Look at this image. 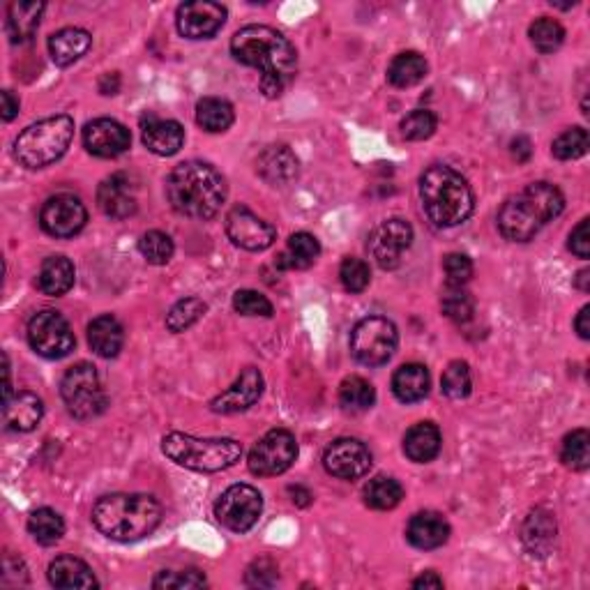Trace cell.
Here are the masks:
<instances>
[{
	"instance_id": "c3c4849f",
	"label": "cell",
	"mask_w": 590,
	"mask_h": 590,
	"mask_svg": "<svg viewBox=\"0 0 590 590\" xmlns=\"http://www.w3.org/2000/svg\"><path fill=\"white\" fill-rule=\"evenodd\" d=\"M233 309L242 316H263V319H270L272 312H275L266 295L252 289H242L233 295Z\"/></svg>"
},
{
	"instance_id": "f6af8a7d",
	"label": "cell",
	"mask_w": 590,
	"mask_h": 590,
	"mask_svg": "<svg viewBox=\"0 0 590 590\" xmlns=\"http://www.w3.org/2000/svg\"><path fill=\"white\" fill-rule=\"evenodd\" d=\"M443 392L448 395L450 399H466L471 395V369H468L466 362L455 360L450 362L448 369H445L443 374Z\"/></svg>"
},
{
	"instance_id": "680465c9",
	"label": "cell",
	"mask_w": 590,
	"mask_h": 590,
	"mask_svg": "<svg viewBox=\"0 0 590 590\" xmlns=\"http://www.w3.org/2000/svg\"><path fill=\"white\" fill-rule=\"evenodd\" d=\"M289 494L293 496L291 501L295 505H300V508H307V505L312 503V494H309L305 487H289Z\"/></svg>"
},
{
	"instance_id": "74e56055",
	"label": "cell",
	"mask_w": 590,
	"mask_h": 590,
	"mask_svg": "<svg viewBox=\"0 0 590 590\" xmlns=\"http://www.w3.org/2000/svg\"><path fill=\"white\" fill-rule=\"evenodd\" d=\"M404 487L395 478L378 475L365 487V503L372 510H392L402 503Z\"/></svg>"
},
{
	"instance_id": "f546056e",
	"label": "cell",
	"mask_w": 590,
	"mask_h": 590,
	"mask_svg": "<svg viewBox=\"0 0 590 590\" xmlns=\"http://www.w3.org/2000/svg\"><path fill=\"white\" fill-rule=\"evenodd\" d=\"M429 372L425 365H418V362H408L402 365L392 376V392L399 402L404 404H415L420 399L427 397L429 392Z\"/></svg>"
},
{
	"instance_id": "f1b7e54d",
	"label": "cell",
	"mask_w": 590,
	"mask_h": 590,
	"mask_svg": "<svg viewBox=\"0 0 590 590\" xmlns=\"http://www.w3.org/2000/svg\"><path fill=\"white\" fill-rule=\"evenodd\" d=\"M404 452L415 464H429L441 452V431L431 422H420L406 431Z\"/></svg>"
},
{
	"instance_id": "8fae6325",
	"label": "cell",
	"mask_w": 590,
	"mask_h": 590,
	"mask_svg": "<svg viewBox=\"0 0 590 590\" xmlns=\"http://www.w3.org/2000/svg\"><path fill=\"white\" fill-rule=\"evenodd\" d=\"M263 512V498L252 484H233L217 498L215 517L233 533L252 531Z\"/></svg>"
},
{
	"instance_id": "d6986e66",
	"label": "cell",
	"mask_w": 590,
	"mask_h": 590,
	"mask_svg": "<svg viewBox=\"0 0 590 590\" xmlns=\"http://www.w3.org/2000/svg\"><path fill=\"white\" fill-rule=\"evenodd\" d=\"M261 395H263V376L259 369L247 367L229 390H224L222 395H217L213 402H210V411L222 413V415L247 411V408H252L256 402H259Z\"/></svg>"
},
{
	"instance_id": "e575fe53",
	"label": "cell",
	"mask_w": 590,
	"mask_h": 590,
	"mask_svg": "<svg viewBox=\"0 0 590 590\" xmlns=\"http://www.w3.org/2000/svg\"><path fill=\"white\" fill-rule=\"evenodd\" d=\"M233 120H236V113H233V107L226 100H219V97H203V100L196 104V123L210 134L226 132L233 125Z\"/></svg>"
},
{
	"instance_id": "7a4b0ae2",
	"label": "cell",
	"mask_w": 590,
	"mask_h": 590,
	"mask_svg": "<svg viewBox=\"0 0 590 590\" xmlns=\"http://www.w3.org/2000/svg\"><path fill=\"white\" fill-rule=\"evenodd\" d=\"M166 196L178 215L213 219L226 201V183L215 166L206 162H183L166 180Z\"/></svg>"
},
{
	"instance_id": "1f68e13d",
	"label": "cell",
	"mask_w": 590,
	"mask_h": 590,
	"mask_svg": "<svg viewBox=\"0 0 590 590\" xmlns=\"http://www.w3.org/2000/svg\"><path fill=\"white\" fill-rule=\"evenodd\" d=\"M44 3H12L7 10V35L12 44H24L40 26Z\"/></svg>"
},
{
	"instance_id": "52a82bcc",
	"label": "cell",
	"mask_w": 590,
	"mask_h": 590,
	"mask_svg": "<svg viewBox=\"0 0 590 590\" xmlns=\"http://www.w3.org/2000/svg\"><path fill=\"white\" fill-rule=\"evenodd\" d=\"M74 139V120L65 113L26 127L14 141V157L26 169H44L67 153Z\"/></svg>"
},
{
	"instance_id": "6da1fadb",
	"label": "cell",
	"mask_w": 590,
	"mask_h": 590,
	"mask_svg": "<svg viewBox=\"0 0 590 590\" xmlns=\"http://www.w3.org/2000/svg\"><path fill=\"white\" fill-rule=\"evenodd\" d=\"M231 54L242 65L261 70V93L275 100L298 72V51L270 26H245L231 40Z\"/></svg>"
},
{
	"instance_id": "7dc6e473",
	"label": "cell",
	"mask_w": 590,
	"mask_h": 590,
	"mask_svg": "<svg viewBox=\"0 0 590 590\" xmlns=\"http://www.w3.org/2000/svg\"><path fill=\"white\" fill-rule=\"evenodd\" d=\"M339 279H342V286L349 293H362L369 286V282H372V272H369V266L365 261L349 256V259L342 261Z\"/></svg>"
},
{
	"instance_id": "bcb514c9",
	"label": "cell",
	"mask_w": 590,
	"mask_h": 590,
	"mask_svg": "<svg viewBox=\"0 0 590 590\" xmlns=\"http://www.w3.org/2000/svg\"><path fill=\"white\" fill-rule=\"evenodd\" d=\"M438 120L427 109H415L402 120V134L408 141H425L436 132Z\"/></svg>"
},
{
	"instance_id": "9f6ffc18",
	"label": "cell",
	"mask_w": 590,
	"mask_h": 590,
	"mask_svg": "<svg viewBox=\"0 0 590 590\" xmlns=\"http://www.w3.org/2000/svg\"><path fill=\"white\" fill-rule=\"evenodd\" d=\"M512 155L517 157V162H526L531 157V141L519 136V139L512 141Z\"/></svg>"
},
{
	"instance_id": "9c48e42d",
	"label": "cell",
	"mask_w": 590,
	"mask_h": 590,
	"mask_svg": "<svg viewBox=\"0 0 590 590\" xmlns=\"http://www.w3.org/2000/svg\"><path fill=\"white\" fill-rule=\"evenodd\" d=\"M397 344V325L383 316H367L351 332V353L365 367H381L390 362Z\"/></svg>"
},
{
	"instance_id": "681fc988",
	"label": "cell",
	"mask_w": 590,
	"mask_h": 590,
	"mask_svg": "<svg viewBox=\"0 0 590 590\" xmlns=\"http://www.w3.org/2000/svg\"><path fill=\"white\" fill-rule=\"evenodd\" d=\"M208 584L206 574L199 570H164L155 577L153 588L157 590H169V588H203Z\"/></svg>"
},
{
	"instance_id": "e0dca14e",
	"label": "cell",
	"mask_w": 590,
	"mask_h": 590,
	"mask_svg": "<svg viewBox=\"0 0 590 590\" xmlns=\"http://www.w3.org/2000/svg\"><path fill=\"white\" fill-rule=\"evenodd\" d=\"M226 21V7L208 0H196L178 7V33L187 40H208Z\"/></svg>"
},
{
	"instance_id": "8d00e7d4",
	"label": "cell",
	"mask_w": 590,
	"mask_h": 590,
	"mask_svg": "<svg viewBox=\"0 0 590 590\" xmlns=\"http://www.w3.org/2000/svg\"><path fill=\"white\" fill-rule=\"evenodd\" d=\"M28 533L35 537V542L51 547L65 535V521L56 510L40 508L28 517Z\"/></svg>"
},
{
	"instance_id": "ffe728a7",
	"label": "cell",
	"mask_w": 590,
	"mask_h": 590,
	"mask_svg": "<svg viewBox=\"0 0 590 590\" xmlns=\"http://www.w3.org/2000/svg\"><path fill=\"white\" fill-rule=\"evenodd\" d=\"M97 206L111 219H127L136 213V187L125 173H113L97 187Z\"/></svg>"
},
{
	"instance_id": "603a6c76",
	"label": "cell",
	"mask_w": 590,
	"mask_h": 590,
	"mask_svg": "<svg viewBox=\"0 0 590 590\" xmlns=\"http://www.w3.org/2000/svg\"><path fill=\"white\" fill-rule=\"evenodd\" d=\"M256 171L270 185H289L298 176V157L289 146H268L256 160Z\"/></svg>"
},
{
	"instance_id": "4dcf8cb0",
	"label": "cell",
	"mask_w": 590,
	"mask_h": 590,
	"mask_svg": "<svg viewBox=\"0 0 590 590\" xmlns=\"http://www.w3.org/2000/svg\"><path fill=\"white\" fill-rule=\"evenodd\" d=\"M74 263L67 256H51L42 263L40 277H37V286L44 295H65L74 286Z\"/></svg>"
},
{
	"instance_id": "91938a15",
	"label": "cell",
	"mask_w": 590,
	"mask_h": 590,
	"mask_svg": "<svg viewBox=\"0 0 590 590\" xmlns=\"http://www.w3.org/2000/svg\"><path fill=\"white\" fill-rule=\"evenodd\" d=\"M574 284H577L579 291L588 293L590 291V270H581L577 275V279H574Z\"/></svg>"
},
{
	"instance_id": "7c38bea8",
	"label": "cell",
	"mask_w": 590,
	"mask_h": 590,
	"mask_svg": "<svg viewBox=\"0 0 590 590\" xmlns=\"http://www.w3.org/2000/svg\"><path fill=\"white\" fill-rule=\"evenodd\" d=\"M298 459V443L286 429H272L249 452V471L259 478H275L293 466Z\"/></svg>"
},
{
	"instance_id": "ba28073f",
	"label": "cell",
	"mask_w": 590,
	"mask_h": 590,
	"mask_svg": "<svg viewBox=\"0 0 590 590\" xmlns=\"http://www.w3.org/2000/svg\"><path fill=\"white\" fill-rule=\"evenodd\" d=\"M60 397L77 420L97 418L107 408V392L102 388L100 374L88 362L67 369L60 381Z\"/></svg>"
},
{
	"instance_id": "7bdbcfd3",
	"label": "cell",
	"mask_w": 590,
	"mask_h": 590,
	"mask_svg": "<svg viewBox=\"0 0 590 590\" xmlns=\"http://www.w3.org/2000/svg\"><path fill=\"white\" fill-rule=\"evenodd\" d=\"M139 249L143 259L153 266H166L173 259V252H176V245L173 240L162 231H148L143 233L139 240Z\"/></svg>"
},
{
	"instance_id": "484cf974",
	"label": "cell",
	"mask_w": 590,
	"mask_h": 590,
	"mask_svg": "<svg viewBox=\"0 0 590 590\" xmlns=\"http://www.w3.org/2000/svg\"><path fill=\"white\" fill-rule=\"evenodd\" d=\"M521 540L533 556H549L556 540V519L547 510H533L521 528Z\"/></svg>"
},
{
	"instance_id": "ee69618b",
	"label": "cell",
	"mask_w": 590,
	"mask_h": 590,
	"mask_svg": "<svg viewBox=\"0 0 590 590\" xmlns=\"http://www.w3.org/2000/svg\"><path fill=\"white\" fill-rule=\"evenodd\" d=\"M588 132L584 127H572V130L563 132L551 146V153H554L556 160L570 162V160H579L588 153Z\"/></svg>"
},
{
	"instance_id": "ac0fdd59",
	"label": "cell",
	"mask_w": 590,
	"mask_h": 590,
	"mask_svg": "<svg viewBox=\"0 0 590 590\" xmlns=\"http://www.w3.org/2000/svg\"><path fill=\"white\" fill-rule=\"evenodd\" d=\"M130 143V130L113 118H97L83 130V146H86L90 155L102 157V160H111V157L127 153Z\"/></svg>"
},
{
	"instance_id": "d590c367",
	"label": "cell",
	"mask_w": 590,
	"mask_h": 590,
	"mask_svg": "<svg viewBox=\"0 0 590 590\" xmlns=\"http://www.w3.org/2000/svg\"><path fill=\"white\" fill-rule=\"evenodd\" d=\"M376 402V390L374 385L365 381L360 376H349L344 378L342 385H339V404H342L346 411L351 413H362L369 411Z\"/></svg>"
},
{
	"instance_id": "8992f818",
	"label": "cell",
	"mask_w": 590,
	"mask_h": 590,
	"mask_svg": "<svg viewBox=\"0 0 590 590\" xmlns=\"http://www.w3.org/2000/svg\"><path fill=\"white\" fill-rule=\"evenodd\" d=\"M162 452L173 464L196 473H219L236 466L242 457V445L233 438H196L189 434H166Z\"/></svg>"
},
{
	"instance_id": "836d02e7",
	"label": "cell",
	"mask_w": 590,
	"mask_h": 590,
	"mask_svg": "<svg viewBox=\"0 0 590 590\" xmlns=\"http://www.w3.org/2000/svg\"><path fill=\"white\" fill-rule=\"evenodd\" d=\"M427 60L418 51H406L392 58L388 67V79L395 88H411L427 77Z\"/></svg>"
},
{
	"instance_id": "277c9868",
	"label": "cell",
	"mask_w": 590,
	"mask_h": 590,
	"mask_svg": "<svg viewBox=\"0 0 590 590\" xmlns=\"http://www.w3.org/2000/svg\"><path fill=\"white\" fill-rule=\"evenodd\" d=\"M565 210V196L551 183H533L503 203L498 229L512 242L533 240L544 224Z\"/></svg>"
},
{
	"instance_id": "f5cc1de1",
	"label": "cell",
	"mask_w": 590,
	"mask_h": 590,
	"mask_svg": "<svg viewBox=\"0 0 590 590\" xmlns=\"http://www.w3.org/2000/svg\"><path fill=\"white\" fill-rule=\"evenodd\" d=\"M570 249L572 254H577L579 259H588L590 256V231H588V219H581L577 229L570 233Z\"/></svg>"
},
{
	"instance_id": "816d5d0a",
	"label": "cell",
	"mask_w": 590,
	"mask_h": 590,
	"mask_svg": "<svg viewBox=\"0 0 590 590\" xmlns=\"http://www.w3.org/2000/svg\"><path fill=\"white\" fill-rule=\"evenodd\" d=\"M279 581V572H277V565L270 561V558H259V561H254L252 565L247 567V574H245V584L252 586V588H270L275 586Z\"/></svg>"
},
{
	"instance_id": "3957f363",
	"label": "cell",
	"mask_w": 590,
	"mask_h": 590,
	"mask_svg": "<svg viewBox=\"0 0 590 590\" xmlns=\"http://www.w3.org/2000/svg\"><path fill=\"white\" fill-rule=\"evenodd\" d=\"M162 508L148 494H109L93 508V524L116 542H136L160 526Z\"/></svg>"
},
{
	"instance_id": "db71d44e",
	"label": "cell",
	"mask_w": 590,
	"mask_h": 590,
	"mask_svg": "<svg viewBox=\"0 0 590 590\" xmlns=\"http://www.w3.org/2000/svg\"><path fill=\"white\" fill-rule=\"evenodd\" d=\"M19 113V100L12 95V90H3V120L10 123V120L17 118Z\"/></svg>"
},
{
	"instance_id": "d6a6232c",
	"label": "cell",
	"mask_w": 590,
	"mask_h": 590,
	"mask_svg": "<svg viewBox=\"0 0 590 590\" xmlns=\"http://www.w3.org/2000/svg\"><path fill=\"white\" fill-rule=\"evenodd\" d=\"M321 245L312 233H293L289 238V247L286 252L277 256V266L282 270H305L312 266V263L319 259Z\"/></svg>"
},
{
	"instance_id": "5b68a950",
	"label": "cell",
	"mask_w": 590,
	"mask_h": 590,
	"mask_svg": "<svg viewBox=\"0 0 590 590\" xmlns=\"http://www.w3.org/2000/svg\"><path fill=\"white\" fill-rule=\"evenodd\" d=\"M422 210L438 229L464 224L475 208V199L466 178L455 169L434 164L420 176Z\"/></svg>"
},
{
	"instance_id": "9a60e30c",
	"label": "cell",
	"mask_w": 590,
	"mask_h": 590,
	"mask_svg": "<svg viewBox=\"0 0 590 590\" xmlns=\"http://www.w3.org/2000/svg\"><path fill=\"white\" fill-rule=\"evenodd\" d=\"M413 242V229L404 219H385L374 229L369 238V252H372L378 268L395 270L402 263V256Z\"/></svg>"
},
{
	"instance_id": "d4e9b609",
	"label": "cell",
	"mask_w": 590,
	"mask_h": 590,
	"mask_svg": "<svg viewBox=\"0 0 590 590\" xmlns=\"http://www.w3.org/2000/svg\"><path fill=\"white\" fill-rule=\"evenodd\" d=\"M49 581L51 586L60 590H88L97 588V579L90 567L74 556H58L54 563L49 565Z\"/></svg>"
},
{
	"instance_id": "4316f807",
	"label": "cell",
	"mask_w": 590,
	"mask_h": 590,
	"mask_svg": "<svg viewBox=\"0 0 590 590\" xmlns=\"http://www.w3.org/2000/svg\"><path fill=\"white\" fill-rule=\"evenodd\" d=\"M125 332L116 316L104 314L88 325V344L100 358H116L123 349Z\"/></svg>"
},
{
	"instance_id": "f907efd6",
	"label": "cell",
	"mask_w": 590,
	"mask_h": 590,
	"mask_svg": "<svg viewBox=\"0 0 590 590\" xmlns=\"http://www.w3.org/2000/svg\"><path fill=\"white\" fill-rule=\"evenodd\" d=\"M448 286H466L473 277V261L466 254H448L443 261Z\"/></svg>"
},
{
	"instance_id": "7402d4cb",
	"label": "cell",
	"mask_w": 590,
	"mask_h": 590,
	"mask_svg": "<svg viewBox=\"0 0 590 590\" xmlns=\"http://www.w3.org/2000/svg\"><path fill=\"white\" fill-rule=\"evenodd\" d=\"M185 143V130L176 120H160L150 116L143 120V146L160 157L176 155Z\"/></svg>"
},
{
	"instance_id": "cb8c5ba5",
	"label": "cell",
	"mask_w": 590,
	"mask_h": 590,
	"mask_svg": "<svg viewBox=\"0 0 590 590\" xmlns=\"http://www.w3.org/2000/svg\"><path fill=\"white\" fill-rule=\"evenodd\" d=\"M44 404L35 392H19L3 408V420L5 429L17 431V434H26L33 431L42 422Z\"/></svg>"
},
{
	"instance_id": "5bb4252c",
	"label": "cell",
	"mask_w": 590,
	"mask_h": 590,
	"mask_svg": "<svg viewBox=\"0 0 590 590\" xmlns=\"http://www.w3.org/2000/svg\"><path fill=\"white\" fill-rule=\"evenodd\" d=\"M88 213L79 196L56 194L40 210L42 229L54 238H74L86 226Z\"/></svg>"
},
{
	"instance_id": "60d3db41",
	"label": "cell",
	"mask_w": 590,
	"mask_h": 590,
	"mask_svg": "<svg viewBox=\"0 0 590 590\" xmlns=\"http://www.w3.org/2000/svg\"><path fill=\"white\" fill-rule=\"evenodd\" d=\"M208 305L199 298H185V300H178L176 305L169 309V314H166V328L171 332H185L192 328L194 323L201 321V316L206 314Z\"/></svg>"
},
{
	"instance_id": "2e32d148",
	"label": "cell",
	"mask_w": 590,
	"mask_h": 590,
	"mask_svg": "<svg viewBox=\"0 0 590 590\" xmlns=\"http://www.w3.org/2000/svg\"><path fill=\"white\" fill-rule=\"evenodd\" d=\"M323 466L339 480H358L372 468V452L355 438H337L325 450Z\"/></svg>"
},
{
	"instance_id": "ab89813d",
	"label": "cell",
	"mask_w": 590,
	"mask_h": 590,
	"mask_svg": "<svg viewBox=\"0 0 590 590\" xmlns=\"http://www.w3.org/2000/svg\"><path fill=\"white\" fill-rule=\"evenodd\" d=\"M528 35H531L533 47L540 51V54H554V51L561 49L565 42V28L558 24L556 19L549 17L533 21L531 28H528Z\"/></svg>"
},
{
	"instance_id": "30bf717a",
	"label": "cell",
	"mask_w": 590,
	"mask_h": 590,
	"mask_svg": "<svg viewBox=\"0 0 590 590\" xmlns=\"http://www.w3.org/2000/svg\"><path fill=\"white\" fill-rule=\"evenodd\" d=\"M28 344L37 355L47 360L67 358L77 346L70 323L54 309H42L28 321Z\"/></svg>"
},
{
	"instance_id": "11a10c76",
	"label": "cell",
	"mask_w": 590,
	"mask_h": 590,
	"mask_svg": "<svg viewBox=\"0 0 590 590\" xmlns=\"http://www.w3.org/2000/svg\"><path fill=\"white\" fill-rule=\"evenodd\" d=\"M574 330L579 332L581 339H590V305L581 307L577 319H574Z\"/></svg>"
},
{
	"instance_id": "83f0119b",
	"label": "cell",
	"mask_w": 590,
	"mask_h": 590,
	"mask_svg": "<svg viewBox=\"0 0 590 590\" xmlns=\"http://www.w3.org/2000/svg\"><path fill=\"white\" fill-rule=\"evenodd\" d=\"M93 44L88 30L83 28H63L49 37V54L54 58V63L60 67H67L86 54Z\"/></svg>"
},
{
	"instance_id": "6f0895ef",
	"label": "cell",
	"mask_w": 590,
	"mask_h": 590,
	"mask_svg": "<svg viewBox=\"0 0 590 590\" xmlns=\"http://www.w3.org/2000/svg\"><path fill=\"white\" fill-rule=\"evenodd\" d=\"M413 588H443V579L436 572H425L413 581Z\"/></svg>"
},
{
	"instance_id": "4fadbf2b",
	"label": "cell",
	"mask_w": 590,
	"mask_h": 590,
	"mask_svg": "<svg viewBox=\"0 0 590 590\" xmlns=\"http://www.w3.org/2000/svg\"><path fill=\"white\" fill-rule=\"evenodd\" d=\"M226 236L233 245L247 252H266L277 238L275 226L259 215H254L247 206H236L226 215Z\"/></svg>"
},
{
	"instance_id": "b9f144b4",
	"label": "cell",
	"mask_w": 590,
	"mask_h": 590,
	"mask_svg": "<svg viewBox=\"0 0 590 590\" xmlns=\"http://www.w3.org/2000/svg\"><path fill=\"white\" fill-rule=\"evenodd\" d=\"M441 307L443 314L455 323L471 321L475 314V300L473 295L466 291V286H448V289L443 291Z\"/></svg>"
},
{
	"instance_id": "44dd1931",
	"label": "cell",
	"mask_w": 590,
	"mask_h": 590,
	"mask_svg": "<svg viewBox=\"0 0 590 590\" xmlns=\"http://www.w3.org/2000/svg\"><path fill=\"white\" fill-rule=\"evenodd\" d=\"M406 537L415 549H422V551L438 549L450 540V524L448 519L438 512H431V510L418 512L415 517H411V521H408Z\"/></svg>"
},
{
	"instance_id": "f35d334b",
	"label": "cell",
	"mask_w": 590,
	"mask_h": 590,
	"mask_svg": "<svg viewBox=\"0 0 590 590\" xmlns=\"http://www.w3.org/2000/svg\"><path fill=\"white\" fill-rule=\"evenodd\" d=\"M561 461L572 471H586L590 466V434L586 429H574L563 438Z\"/></svg>"
}]
</instances>
